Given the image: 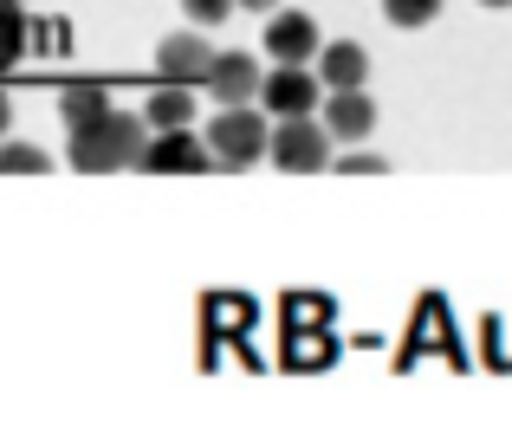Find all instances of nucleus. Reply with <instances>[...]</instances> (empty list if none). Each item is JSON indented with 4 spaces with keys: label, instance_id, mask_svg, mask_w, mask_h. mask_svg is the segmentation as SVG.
<instances>
[{
    "label": "nucleus",
    "instance_id": "1a4fd4ad",
    "mask_svg": "<svg viewBox=\"0 0 512 434\" xmlns=\"http://www.w3.org/2000/svg\"><path fill=\"white\" fill-rule=\"evenodd\" d=\"M325 130H331V143H363L376 130V104H370V91H325Z\"/></svg>",
    "mask_w": 512,
    "mask_h": 434
},
{
    "label": "nucleus",
    "instance_id": "6ab92c4d",
    "mask_svg": "<svg viewBox=\"0 0 512 434\" xmlns=\"http://www.w3.org/2000/svg\"><path fill=\"white\" fill-rule=\"evenodd\" d=\"M13 130V104H7V91H0V137Z\"/></svg>",
    "mask_w": 512,
    "mask_h": 434
},
{
    "label": "nucleus",
    "instance_id": "aec40b11",
    "mask_svg": "<svg viewBox=\"0 0 512 434\" xmlns=\"http://www.w3.org/2000/svg\"><path fill=\"white\" fill-rule=\"evenodd\" d=\"M480 7H512V0H480Z\"/></svg>",
    "mask_w": 512,
    "mask_h": 434
},
{
    "label": "nucleus",
    "instance_id": "9b49d317",
    "mask_svg": "<svg viewBox=\"0 0 512 434\" xmlns=\"http://www.w3.org/2000/svg\"><path fill=\"white\" fill-rule=\"evenodd\" d=\"M104 111H111V91L91 85V78H78V85L59 91V124H65V130H85L91 117H104Z\"/></svg>",
    "mask_w": 512,
    "mask_h": 434
},
{
    "label": "nucleus",
    "instance_id": "f257e3e1",
    "mask_svg": "<svg viewBox=\"0 0 512 434\" xmlns=\"http://www.w3.org/2000/svg\"><path fill=\"white\" fill-rule=\"evenodd\" d=\"M65 156H72V169L78 175H117V169H137L143 162V143H150V124H143L137 111H104V117H91L85 130H65Z\"/></svg>",
    "mask_w": 512,
    "mask_h": 434
},
{
    "label": "nucleus",
    "instance_id": "4468645a",
    "mask_svg": "<svg viewBox=\"0 0 512 434\" xmlns=\"http://www.w3.org/2000/svg\"><path fill=\"white\" fill-rule=\"evenodd\" d=\"M20 52H26V20H20V7H13V0H0V72H7Z\"/></svg>",
    "mask_w": 512,
    "mask_h": 434
},
{
    "label": "nucleus",
    "instance_id": "0eeeda50",
    "mask_svg": "<svg viewBox=\"0 0 512 434\" xmlns=\"http://www.w3.org/2000/svg\"><path fill=\"white\" fill-rule=\"evenodd\" d=\"M260 59L253 52H214V65H208V78H201V91H208L214 104H253L260 98Z\"/></svg>",
    "mask_w": 512,
    "mask_h": 434
},
{
    "label": "nucleus",
    "instance_id": "412c9836",
    "mask_svg": "<svg viewBox=\"0 0 512 434\" xmlns=\"http://www.w3.org/2000/svg\"><path fill=\"white\" fill-rule=\"evenodd\" d=\"M13 7H20V0H13Z\"/></svg>",
    "mask_w": 512,
    "mask_h": 434
},
{
    "label": "nucleus",
    "instance_id": "9d476101",
    "mask_svg": "<svg viewBox=\"0 0 512 434\" xmlns=\"http://www.w3.org/2000/svg\"><path fill=\"white\" fill-rule=\"evenodd\" d=\"M318 78H325V91H357L370 78V52L357 39H331V46H318Z\"/></svg>",
    "mask_w": 512,
    "mask_h": 434
},
{
    "label": "nucleus",
    "instance_id": "a211bd4d",
    "mask_svg": "<svg viewBox=\"0 0 512 434\" xmlns=\"http://www.w3.org/2000/svg\"><path fill=\"white\" fill-rule=\"evenodd\" d=\"M234 7H247V13H279V0H234Z\"/></svg>",
    "mask_w": 512,
    "mask_h": 434
},
{
    "label": "nucleus",
    "instance_id": "39448f33",
    "mask_svg": "<svg viewBox=\"0 0 512 434\" xmlns=\"http://www.w3.org/2000/svg\"><path fill=\"white\" fill-rule=\"evenodd\" d=\"M143 175H201V169H214V156H208V137H195V130H156L150 143H143V162H137Z\"/></svg>",
    "mask_w": 512,
    "mask_h": 434
},
{
    "label": "nucleus",
    "instance_id": "2eb2a0df",
    "mask_svg": "<svg viewBox=\"0 0 512 434\" xmlns=\"http://www.w3.org/2000/svg\"><path fill=\"white\" fill-rule=\"evenodd\" d=\"M383 20L389 26H435L441 0H383Z\"/></svg>",
    "mask_w": 512,
    "mask_h": 434
},
{
    "label": "nucleus",
    "instance_id": "ddd939ff",
    "mask_svg": "<svg viewBox=\"0 0 512 434\" xmlns=\"http://www.w3.org/2000/svg\"><path fill=\"white\" fill-rule=\"evenodd\" d=\"M46 169H52L46 149H33V143H0V175H46Z\"/></svg>",
    "mask_w": 512,
    "mask_h": 434
},
{
    "label": "nucleus",
    "instance_id": "7ed1b4c3",
    "mask_svg": "<svg viewBox=\"0 0 512 434\" xmlns=\"http://www.w3.org/2000/svg\"><path fill=\"white\" fill-rule=\"evenodd\" d=\"M266 162L286 175H318L331 169V130L318 117H273V143H266Z\"/></svg>",
    "mask_w": 512,
    "mask_h": 434
},
{
    "label": "nucleus",
    "instance_id": "6e6552de",
    "mask_svg": "<svg viewBox=\"0 0 512 434\" xmlns=\"http://www.w3.org/2000/svg\"><path fill=\"white\" fill-rule=\"evenodd\" d=\"M208 65H214V46L195 39V33H169L163 46H156V78H163V85H201Z\"/></svg>",
    "mask_w": 512,
    "mask_h": 434
},
{
    "label": "nucleus",
    "instance_id": "f03ea898",
    "mask_svg": "<svg viewBox=\"0 0 512 434\" xmlns=\"http://www.w3.org/2000/svg\"><path fill=\"white\" fill-rule=\"evenodd\" d=\"M201 137H208L214 169H253V162L266 156V143H273V124H266V111H253V104H221Z\"/></svg>",
    "mask_w": 512,
    "mask_h": 434
},
{
    "label": "nucleus",
    "instance_id": "dca6fc26",
    "mask_svg": "<svg viewBox=\"0 0 512 434\" xmlns=\"http://www.w3.org/2000/svg\"><path fill=\"white\" fill-rule=\"evenodd\" d=\"M182 13H188V26H221L234 13V0H182Z\"/></svg>",
    "mask_w": 512,
    "mask_h": 434
},
{
    "label": "nucleus",
    "instance_id": "423d86ee",
    "mask_svg": "<svg viewBox=\"0 0 512 434\" xmlns=\"http://www.w3.org/2000/svg\"><path fill=\"white\" fill-rule=\"evenodd\" d=\"M318 20L299 7H279L273 20H266V52H273V65H312L318 59Z\"/></svg>",
    "mask_w": 512,
    "mask_h": 434
},
{
    "label": "nucleus",
    "instance_id": "20e7f679",
    "mask_svg": "<svg viewBox=\"0 0 512 434\" xmlns=\"http://www.w3.org/2000/svg\"><path fill=\"white\" fill-rule=\"evenodd\" d=\"M325 104V78L305 72V65H273L260 78V111L266 117H312Z\"/></svg>",
    "mask_w": 512,
    "mask_h": 434
},
{
    "label": "nucleus",
    "instance_id": "f8f14e48",
    "mask_svg": "<svg viewBox=\"0 0 512 434\" xmlns=\"http://www.w3.org/2000/svg\"><path fill=\"white\" fill-rule=\"evenodd\" d=\"M188 117H195V91L188 85H169V91H156V98L143 104V124L150 130H182Z\"/></svg>",
    "mask_w": 512,
    "mask_h": 434
},
{
    "label": "nucleus",
    "instance_id": "f3484780",
    "mask_svg": "<svg viewBox=\"0 0 512 434\" xmlns=\"http://www.w3.org/2000/svg\"><path fill=\"white\" fill-rule=\"evenodd\" d=\"M338 169H344V175H383L389 162H383V156H344Z\"/></svg>",
    "mask_w": 512,
    "mask_h": 434
}]
</instances>
